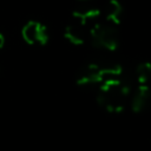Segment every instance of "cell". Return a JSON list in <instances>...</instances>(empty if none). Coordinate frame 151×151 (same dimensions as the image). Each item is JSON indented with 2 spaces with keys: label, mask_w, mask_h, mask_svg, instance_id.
Returning <instances> with one entry per match:
<instances>
[{
  "label": "cell",
  "mask_w": 151,
  "mask_h": 151,
  "mask_svg": "<svg viewBox=\"0 0 151 151\" xmlns=\"http://www.w3.org/2000/svg\"><path fill=\"white\" fill-rule=\"evenodd\" d=\"M122 76L104 80L98 88L97 101L109 112L122 111L130 93L131 83Z\"/></svg>",
  "instance_id": "1"
},
{
  "label": "cell",
  "mask_w": 151,
  "mask_h": 151,
  "mask_svg": "<svg viewBox=\"0 0 151 151\" xmlns=\"http://www.w3.org/2000/svg\"><path fill=\"white\" fill-rule=\"evenodd\" d=\"M100 11L97 8H88L86 11H76L72 14L71 21L65 27L64 35L73 45H81L85 42L92 27L98 24Z\"/></svg>",
  "instance_id": "2"
},
{
  "label": "cell",
  "mask_w": 151,
  "mask_h": 151,
  "mask_svg": "<svg viewBox=\"0 0 151 151\" xmlns=\"http://www.w3.org/2000/svg\"><path fill=\"white\" fill-rule=\"evenodd\" d=\"M123 74V70L119 65L111 64H87L79 68L76 74V81L79 86L90 87L100 85L104 80Z\"/></svg>",
  "instance_id": "3"
},
{
  "label": "cell",
  "mask_w": 151,
  "mask_h": 151,
  "mask_svg": "<svg viewBox=\"0 0 151 151\" xmlns=\"http://www.w3.org/2000/svg\"><path fill=\"white\" fill-rule=\"evenodd\" d=\"M91 42L97 48H103L107 51H114L119 45L118 32L110 25L96 24L90 31Z\"/></svg>",
  "instance_id": "4"
},
{
  "label": "cell",
  "mask_w": 151,
  "mask_h": 151,
  "mask_svg": "<svg viewBox=\"0 0 151 151\" xmlns=\"http://www.w3.org/2000/svg\"><path fill=\"white\" fill-rule=\"evenodd\" d=\"M21 35L28 45L42 46L48 41V32L45 25L39 21L31 20L25 24L21 29Z\"/></svg>",
  "instance_id": "5"
},
{
  "label": "cell",
  "mask_w": 151,
  "mask_h": 151,
  "mask_svg": "<svg viewBox=\"0 0 151 151\" xmlns=\"http://www.w3.org/2000/svg\"><path fill=\"white\" fill-rule=\"evenodd\" d=\"M151 101V88L149 85H139L138 88L136 90V93L132 98V110L134 112H140Z\"/></svg>",
  "instance_id": "6"
},
{
  "label": "cell",
  "mask_w": 151,
  "mask_h": 151,
  "mask_svg": "<svg viewBox=\"0 0 151 151\" xmlns=\"http://www.w3.org/2000/svg\"><path fill=\"white\" fill-rule=\"evenodd\" d=\"M122 12H123V8H122V5H120V2L118 0L107 1V4L105 5V8H104L105 19L109 22L113 24V25L119 24Z\"/></svg>",
  "instance_id": "7"
},
{
  "label": "cell",
  "mask_w": 151,
  "mask_h": 151,
  "mask_svg": "<svg viewBox=\"0 0 151 151\" xmlns=\"http://www.w3.org/2000/svg\"><path fill=\"white\" fill-rule=\"evenodd\" d=\"M136 77L139 85H147L151 80V64L147 61L139 64L136 68Z\"/></svg>",
  "instance_id": "8"
},
{
  "label": "cell",
  "mask_w": 151,
  "mask_h": 151,
  "mask_svg": "<svg viewBox=\"0 0 151 151\" xmlns=\"http://www.w3.org/2000/svg\"><path fill=\"white\" fill-rule=\"evenodd\" d=\"M4 45H5V37H4L2 33H0V51L2 50Z\"/></svg>",
  "instance_id": "9"
},
{
  "label": "cell",
  "mask_w": 151,
  "mask_h": 151,
  "mask_svg": "<svg viewBox=\"0 0 151 151\" xmlns=\"http://www.w3.org/2000/svg\"><path fill=\"white\" fill-rule=\"evenodd\" d=\"M83 1H86V0H83Z\"/></svg>",
  "instance_id": "10"
}]
</instances>
